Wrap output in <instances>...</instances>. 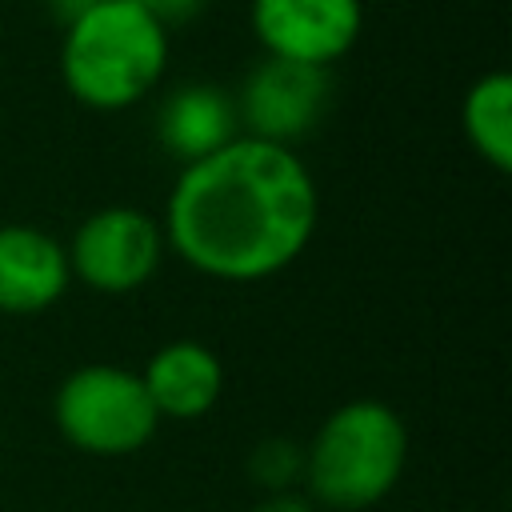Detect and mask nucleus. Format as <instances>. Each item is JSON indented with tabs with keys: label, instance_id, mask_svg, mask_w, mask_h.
Here are the masks:
<instances>
[{
	"label": "nucleus",
	"instance_id": "1",
	"mask_svg": "<svg viewBox=\"0 0 512 512\" xmlns=\"http://www.w3.org/2000/svg\"><path fill=\"white\" fill-rule=\"evenodd\" d=\"M320 224V192L308 164L288 144L236 136L180 168L164 244L196 272L252 284L284 272Z\"/></svg>",
	"mask_w": 512,
	"mask_h": 512
},
{
	"label": "nucleus",
	"instance_id": "2",
	"mask_svg": "<svg viewBox=\"0 0 512 512\" xmlns=\"http://www.w3.org/2000/svg\"><path fill=\"white\" fill-rule=\"evenodd\" d=\"M60 40V80L92 112L140 104L168 68V28L136 0H108L72 12Z\"/></svg>",
	"mask_w": 512,
	"mask_h": 512
},
{
	"label": "nucleus",
	"instance_id": "3",
	"mask_svg": "<svg viewBox=\"0 0 512 512\" xmlns=\"http://www.w3.org/2000/svg\"><path fill=\"white\" fill-rule=\"evenodd\" d=\"M408 460V428L384 400L340 404L304 448L308 500L336 512H364L380 504Z\"/></svg>",
	"mask_w": 512,
	"mask_h": 512
},
{
	"label": "nucleus",
	"instance_id": "4",
	"mask_svg": "<svg viewBox=\"0 0 512 512\" xmlns=\"http://www.w3.org/2000/svg\"><path fill=\"white\" fill-rule=\"evenodd\" d=\"M52 416L60 436L88 456H128L160 424L140 372L120 364H84L56 388Z\"/></svg>",
	"mask_w": 512,
	"mask_h": 512
},
{
	"label": "nucleus",
	"instance_id": "5",
	"mask_svg": "<svg viewBox=\"0 0 512 512\" xmlns=\"http://www.w3.org/2000/svg\"><path fill=\"white\" fill-rule=\"evenodd\" d=\"M164 248V228L148 212L112 204L84 216L64 252L76 280L104 296H124L156 276Z\"/></svg>",
	"mask_w": 512,
	"mask_h": 512
},
{
	"label": "nucleus",
	"instance_id": "6",
	"mask_svg": "<svg viewBox=\"0 0 512 512\" xmlns=\"http://www.w3.org/2000/svg\"><path fill=\"white\" fill-rule=\"evenodd\" d=\"M232 100H236V120L244 136L292 148L300 136H308L324 120L332 104V68L264 56L244 76Z\"/></svg>",
	"mask_w": 512,
	"mask_h": 512
},
{
	"label": "nucleus",
	"instance_id": "7",
	"mask_svg": "<svg viewBox=\"0 0 512 512\" xmlns=\"http://www.w3.org/2000/svg\"><path fill=\"white\" fill-rule=\"evenodd\" d=\"M248 24L264 56L332 68L356 48L364 32V4L360 0H252Z\"/></svg>",
	"mask_w": 512,
	"mask_h": 512
},
{
	"label": "nucleus",
	"instance_id": "8",
	"mask_svg": "<svg viewBox=\"0 0 512 512\" xmlns=\"http://www.w3.org/2000/svg\"><path fill=\"white\" fill-rule=\"evenodd\" d=\"M72 284L64 244L32 224H0V312L36 316Z\"/></svg>",
	"mask_w": 512,
	"mask_h": 512
},
{
	"label": "nucleus",
	"instance_id": "9",
	"mask_svg": "<svg viewBox=\"0 0 512 512\" xmlns=\"http://www.w3.org/2000/svg\"><path fill=\"white\" fill-rule=\"evenodd\" d=\"M144 392L156 416L168 420H200L216 408L224 392V364L200 340H172L152 352L140 372Z\"/></svg>",
	"mask_w": 512,
	"mask_h": 512
},
{
	"label": "nucleus",
	"instance_id": "10",
	"mask_svg": "<svg viewBox=\"0 0 512 512\" xmlns=\"http://www.w3.org/2000/svg\"><path fill=\"white\" fill-rule=\"evenodd\" d=\"M236 136H240L236 100H232V92H224L216 84H204V80L180 84L160 100L156 140L180 164H192V160L224 148Z\"/></svg>",
	"mask_w": 512,
	"mask_h": 512
},
{
	"label": "nucleus",
	"instance_id": "11",
	"mask_svg": "<svg viewBox=\"0 0 512 512\" xmlns=\"http://www.w3.org/2000/svg\"><path fill=\"white\" fill-rule=\"evenodd\" d=\"M460 128L484 164H492L496 172L512 168V76L504 68L484 72L468 84Z\"/></svg>",
	"mask_w": 512,
	"mask_h": 512
},
{
	"label": "nucleus",
	"instance_id": "12",
	"mask_svg": "<svg viewBox=\"0 0 512 512\" xmlns=\"http://www.w3.org/2000/svg\"><path fill=\"white\" fill-rule=\"evenodd\" d=\"M148 16H156L168 32L172 28H180V24H188V20H196L200 12H204V4L208 0H136Z\"/></svg>",
	"mask_w": 512,
	"mask_h": 512
},
{
	"label": "nucleus",
	"instance_id": "13",
	"mask_svg": "<svg viewBox=\"0 0 512 512\" xmlns=\"http://www.w3.org/2000/svg\"><path fill=\"white\" fill-rule=\"evenodd\" d=\"M252 512H316V504L308 496H296V492H276V496L260 500Z\"/></svg>",
	"mask_w": 512,
	"mask_h": 512
},
{
	"label": "nucleus",
	"instance_id": "14",
	"mask_svg": "<svg viewBox=\"0 0 512 512\" xmlns=\"http://www.w3.org/2000/svg\"><path fill=\"white\" fill-rule=\"evenodd\" d=\"M92 4H108V0H52V8H56V16H60V20H68L72 12L92 8Z\"/></svg>",
	"mask_w": 512,
	"mask_h": 512
}]
</instances>
